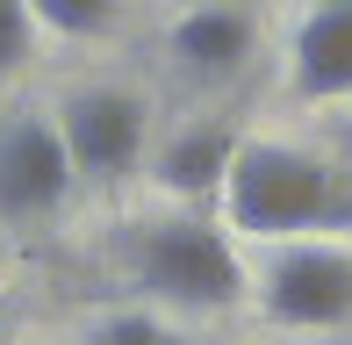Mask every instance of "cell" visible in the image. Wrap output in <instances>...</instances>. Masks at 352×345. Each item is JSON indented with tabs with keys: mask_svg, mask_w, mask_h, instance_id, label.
Listing matches in <instances>:
<instances>
[{
	"mask_svg": "<svg viewBox=\"0 0 352 345\" xmlns=\"http://www.w3.org/2000/svg\"><path fill=\"white\" fill-rule=\"evenodd\" d=\"M266 317L287 331H331L352 317V252L345 245H287L266 266Z\"/></svg>",
	"mask_w": 352,
	"mask_h": 345,
	"instance_id": "3",
	"label": "cell"
},
{
	"mask_svg": "<svg viewBox=\"0 0 352 345\" xmlns=\"http://www.w3.org/2000/svg\"><path fill=\"white\" fill-rule=\"evenodd\" d=\"M72 187V159L65 144H58L51 122L36 115H14L8 130H0V216L8 223H29V216L58 209Z\"/></svg>",
	"mask_w": 352,
	"mask_h": 345,
	"instance_id": "4",
	"label": "cell"
},
{
	"mask_svg": "<svg viewBox=\"0 0 352 345\" xmlns=\"http://www.w3.org/2000/svg\"><path fill=\"white\" fill-rule=\"evenodd\" d=\"M252 51V22L237 8H195L173 22V58H180L187 72H201V80H223V72H237Z\"/></svg>",
	"mask_w": 352,
	"mask_h": 345,
	"instance_id": "7",
	"label": "cell"
},
{
	"mask_svg": "<svg viewBox=\"0 0 352 345\" xmlns=\"http://www.w3.org/2000/svg\"><path fill=\"white\" fill-rule=\"evenodd\" d=\"M216 194L230 209V230H252V238H295V230L352 223V180L295 144H237Z\"/></svg>",
	"mask_w": 352,
	"mask_h": 345,
	"instance_id": "1",
	"label": "cell"
},
{
	"mask_svg": "<svg viewBox=\"0 0 352 345\" xmlns=\"http://www.w3.org/2000/svg\"><path fill=\"white\" fill-rule=\"evenodd\" d=\"M29 22H51L58 36H101L116 22V0H29Z\"/></svg>",
	"mask_w": 352,
	"mask_h": 345,
	"instance_id": "9",
	"label": "cell"
},
{
	"mask_svg": "<svg viewBox=\"0 0 352 345\" xmlns=\"http://www.w3.org/2000/svg\"><path fill=\"white\" fill-rule=\"evenodd\" d=\"M87 345H180V338H173L158 317L130 309V317H108V324H94V338H87Z\"/></svg>",
	"mask_w": 352,
	"mask_h": 345,
	"instance_id": "10",
	"label": "cell"
},
{
	"mask_svg": "<svg viewBox=\"0 0 352 345\" xmlns=\"http://www.w3.org/2000/svg\"><path fill=\"white\" fill-rule=\"evenodd\" d=\"M29 58V0H0V72Z\"/></svg>",
	"mask_w": 352,
	"mask_h": 345,
	"instance_id": "11",
	"label": "cell"
},
{
	"mask_svg": "<svg viewBox=\"0 0 352 345\" xmlns=\"http://www.w3.org/2000/svg\"><path fill=\"white\" fill-rule=\"evenodd\" d=\"M230 151L237 137L216 130V122H201V130H180L166 151H158V180L173 187V194H216L223 172H230Z\"/></svg>",
	"mask_w": 352,
	"mask_h": 345,
	"instance_id": "8",
	"label": "cell"
},
{
	"mask_svg": "<svg viewBox=\"0 0 352 345\" xmlns=\"http://www.w3.org/2000/svg\"><path fill=\"white\" fill-rule=\"evenodd\" d=\"M137 280L166 302L187 309H230L245 295V266H237L230 238L201 216H173V223H144L137 238Z\"/></svg>",
	"mask_w": 352,
	"mask_h": 345,
	"instance_id": "2",
	"label": "cell"
},
{
	"mask_svg": "<svg viewBox=\"0 0 352 345\" xmlns=\"http://www.w3.org/2000/svg\"><path fill=\"white\" fill-rule=\"evenodd\" d=\"M58 144H65L72 172L116 180V172H130V166H137V151H144V108L130 101V93H116V87L79 93V101H65Z\"/></svg>",
	"mask_w": 352,
	"mask_h": 345,
	"instance_id": "5",
	"label": "cell"
},
{
	"mask_svg": "<svg viewBox=\"0 0 352 345\" xmlns=\"http://www.w3.org/2000/svg\"><path fill=\"white\" fill-rule=\"evenodd\" d=\"M295 93L302 101L352 93V0H331L295 29Z\"/></svg>",
	"mask_w": 352,
	"mask_h": 345,
	"instance_id": "6",
	"label": "cell"
}]
</instances>
